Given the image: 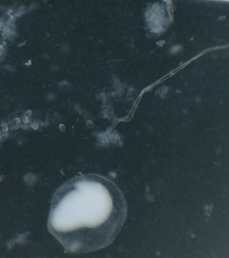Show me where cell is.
<instances>
[{"label":"cell","instance_id":"obj_1","mask_svg":"<svg viewBox=\"0 0 229 258\" xmlns=\"http://www.w3.org/2000/svg\"><path fill=\"white\" fill-rule=\"evenodd\" d=\"M127 210L124 195L112 180L101 175H81L54 194L48 229L67 252L91 253L115 240Z\"/></svg>","mask_w":229,"mask_h":258}]
</instances>
